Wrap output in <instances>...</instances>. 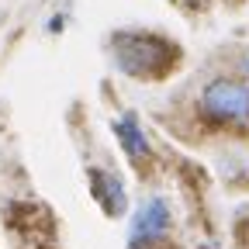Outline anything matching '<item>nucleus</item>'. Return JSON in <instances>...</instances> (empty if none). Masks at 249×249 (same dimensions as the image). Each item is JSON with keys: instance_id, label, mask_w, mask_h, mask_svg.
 Here are the masks:
<instances>
[{"instance_id": "nucleus-4", "label": "nucleus", "mask_w": 249, "mask_h": 249, "mask_svg": "<svg viewBox=\"0 0 249 249\" xmlns=\"http://www.w3.org/2000/svg\"><path fill=\"white\" fill-rule=\"evenodd\" d=\"M90 194H93V201H101L104 214H111V218L124 214V208H128L124 180L107 173V170H90Z\"/></svg>"}, {"instance_id": "nucleus-1", "label": "nucleus", "mask_w": 249, "mask_h": 249, "mask_svg": "<svg viewBox=\"0 0 249 249\" xmlns=\"http://www.w3.org/2000/svg\"><path fill=\"white\" fill-rule=\"evenodd\" d=\"M114 49V66L128 76H156L170 66V45L156 35H135V31H121L111 42Z\"/></svg>"}, {"instance_id": "nucleus-5", "label": "nucleus", "mask_w": 249, "mask_h": 249, "mask_svg": "<svg viewBox=\"0 0 249 249\" xmlns=\"http://www.w3.org/2000/svg\"><path fill=\"white\" fill-rule=\"evenodd\" d=\"M111 132H114V139L121 142V149L128 152L132 160H145L149 156V139L142 132V124L135 121V114H118L111 121Z\"/></svg>"}, {"instance_id": "nucleus-3", "label": "nucleus", "mask_w": 249, "mask_h": 249, "mask_svg": "<svg viewBox=\"0 0 249 249\" xmlns=\"http://www.w3.org/2000/svg\"><path fill=\"white\" fill-rule=\"evenodd\" d=\"M170 232V201L166 197H149L135 208L132 225H128V249H149Z\"/></svg>"}, {"instance_id": "nucleus-2", "label": "nucleus", "mask_w": 249, "mask_h": 249, "mask_svg": "<svg viewBox=\"0 0 249 249\" xmlns=\"http://www.w3.org/2000/svg\"><path fill=\"white\" fill-rule=\"evenodd\" d=\"M197 111L211 124H229V128H249V87L239 80L218 76L201 90Z\"/></svg>"}]
</instances>
